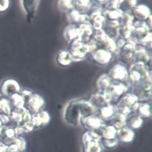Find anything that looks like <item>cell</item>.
Returning a JSON list of instances; mask_svg holds the SVG:
<instances>
[{"mask_svg": "<svg viewBox=\"0 0 152 152\" xmlns=\"http://www.w3.org/2000/svg\"><path fill=\"white\" fill-rule=\"evenodd\" d=\"M80 124L87 130V131L95 132L105 126L104 121L95 114L81 119Z\"/></svg>", "mask_w": 152, "mask_h": 152, "instance_id": "2", "label": "cell"}, {"mask_svg": "<svg viewBox=\"0 0 152 152\" xmlns=\"http://www.w3.org/2000/svg\"><path fill=\"white\" fill-rule=\"evenodd\" d=\"M10 3L8 0L0 1V12L6 11L9 7Z\"/></svg>", "mask_w": 152, "mask_h": 152, "instance_id": "12", "label": "cell"}, {"mask_svg": "<svg viewBox=\"0 0 152 152\" xmlns=\"http://www.w3.org/2000/svg\"><path fill=\"white\" fill-rule=\"evenodd\" d=\"M99 139H91L82 141L83 152H102L103 147Z\"/></svg>", "mask_w": 152, "mask_h": 152, "instance_id": "5", "label": "cell"}, {"mask_svg": "<svg viewBox=\"0 0 152 152\" xmlns=\"http://www.w3.org/2000/svg\"><path fill=\"white\" fill-rule=\"evenodd\" d=\"M117 130L112 125L105 126L102 129V138L107 140H112L116 137Z\"/></svg>", "mask_w": 152, "mask_h": 152, "instance_id": "9", "label": "cell"}, {"mask_svg": "<svg viewBox=\"0 0 152 152\" xmlns=\"http://www.w3.org/2000/svg\"><path fill=\"white\" fill-rule=\"evenodd\" d=\"M97 111L88 102L83 100L74 101L66 107L64 119L66 123L74 126L80 124L81 119L95 114Z\"/></svg>", "mask_w": 152, "mask_h": 152, "instance_id": "1", "label": "cell"}, {"mask_svg": "<svg viewBox=\"0 0 152 152\" xmlns=\"http://www.w3.org/2000/svg\"><path fill=\"white\" fill-rule=\"evenodd\" d=\"M40 2V1H21L23 9L30 19L36 14Z\"/></svg>", "mask_w": 152, "mask_h": 152, "instance_id": "6", "label": "cell"}, {"mask_svg": "<svg viewBox=\"0 0 152 152\" xmlns=\"http://www.w3.org/2000/svg\"><path fill=\"white\" fill-rule=\"evenodd\" d=\"M143 124V119L138 114L134 113L130 116V118L127 120V126L132 130H136L141 127Z\"/></svg>", "mask_w": 152, "mask_h": 152, "instance_id": "8", "label": "cell"}, {"mask_svg": "<svg viewBox=\"0 0 152 152\" xmlns=\"http://www.w3.org/2000/svg\"><path fill=\"white\" fill-rule=\"evenodd\" d=\"M20 91V86L18 81L12 79L5 80L0 87V92L5 97H11Z\"/></svg>", "mask_w": 152, "mask_h": 152, "instance_id": "3", "label": "cell"}, {"mask_svg": "<svg viewBox=\"0 0 152 152\" xmlns=\"http://www.w3.org/2000/svg\"><path fill=\"white\" fill-rule=\"evenodd\" d=\"M101 143L102 147L107 149H112L114 148L119 144L118 140L117 137L112 140H107L102 138Z\"/></svg>", "mask_w": 152, "mask_h": 152, "instance_id": "11", "label": "cell"}, {"mask_svg": "<svg viewBox=\"0 0 152 152\" xmlns=\"http://www.w3.org/2000/svg\"><path fill=\"white\" fill-rule=\"evenodd\" d=\"M138 114L141 116L142 118H148L152 115L151 107L147 103L140 104L138 108Z\"/></svg>", "mask_w": 152, "mask_h": 152, "instance_id": "10", "label": "cell"}, {"mask_svg": "<svg viewBox=\"0 0 152 152\" xmlns=\"http://www.w3.org/2000/svg\"><path fill=\"white\" fill-rule=\"evenodd\" d=\"M116 137L119 142L124 144H129L133 141L135 137V134L133 130L126 126L117 130Z\"/></svg>", "mask_w": 152, "mask_h": 152, "instance_id": "4", "label": "cell"}, {"mask_svg": "<svg viewBox=\"0 0 152 152\" xmlns=\"http://www.w3.org/2000/svg\"><path fill=\"white\" fill-rule=\"evenodd\" d=\"M100 118L103 121L110 120L114 115L117 113V110L115 107L111 105H107L99 109Z\"/></svg>", "mask_w": 152, "mask_h": 152, "instance_id": "7", "label": "cell"}]
</instances>
